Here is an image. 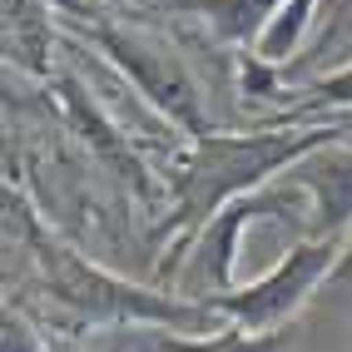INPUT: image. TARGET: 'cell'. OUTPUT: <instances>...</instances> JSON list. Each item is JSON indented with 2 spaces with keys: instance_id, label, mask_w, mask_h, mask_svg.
Segmentation results:
<instances>
[{
  "instance_id": "cell-9",
  "label": "cell",
  "mask_w": 352,
  "mask_h": 352,
  "mask_svg": "<svg viewBox=\"0 0 352 352\" xmlns=\"http://www.w3.org/2000/svg\"><path fill=\"white\" fill-rule=\"evenodd\" d=\"M327 109H347L352 114V65L333 69V75H318L308 89H302L293 120H302V114H327Z\"/></svg>"
},
{
  "instance_id": "cell-10",
  "label": "cell",
  "mask_w": 352,
  "mask_h": 352,
  "mask_svg": "<svg viewBox=\"0 0 352 352\" xmlns=\"http://www.w3.org/2000/svg\"><path fill=\"white\" fill-rule=\"evenodd\" d=\"M0 352H45V338L35 333V327L20 318V313H10L6 308V327H0Z\"/></svg>"
},
{
  "instance_id": "cell-5",
  "label": "cell",
  "mask_w": 352,
  "mask_h": 352,
  "mask_svg": "<svg viewBox=\"0 0 352 352\" xmlns=\"http://www.w3.org/2000/svg\"><path fill=\"white\" fill-rule=\"evenodd\" d=\"M278 179H288L293 189L308 194V204H313L308 239H347L352 233V129L338 134L333 144L302 154Z\"/></svg>"
},
{
  "instance_id": "cell-11",
  "label": "cell",
  "mask_w": 352,
  "mask_h": 352,
  "mask_svg": "<svg viewBox=\"0 0 352 352\" xmlns=\"http://www.w3.org/2000/svg\"><path fill=\"white\" fill-rule=\"evenodd\" d=\"M352 283V233L342 239V258H338V273H333V288H347Z\"/></svg>"
},
{
  "instance_id": "cell-4",
  "label": "cell",
  "mask_w": 352,
  "mask_h": 352,
  "mask_svg": "<svg viewBox=\"0 0 352 352\" xmlns=\"http://www.w3.org/2000/svg\"><path fill=\"white\" fill-rule=\"evenodd\" d=\"M338 258H342V239H298V243H288L278 253V263L268 273H258L248 288L208 298V308L228 327H239V333L268 338L308 308V298L322 283H333Z\"/></svg>"
},
{
  "instance_id": "cell-6",
  "label": "cell",
  "mask_w": 352,
  "mask_h": 352,
  "mask_svg": "<svg viewBox=\"0 0 352 352\" xmlns=\"http://www.w3.org/2000/svg\"><path fill=\"white\" fill-rule=\"evenodd\" d=\"M174 15H189L204 25V35L223 45V50H239V55H253L258 40H263L273 10L283 0H164Z\"/></svg>"
},
{
  "instance_id": "cell-7",
  "label": "cell",
  "mask_w": 352,
  "mask_h": 352,
  "mask_svg": "<svg viewBox=\"0 0 352 352\" xmlns=\"http://www.w3.org/2000/svg\"><path fill=\"white\" fill-rule=\"evenodd\" d=\"M50 0H6V65L30 80L55 69V25Z\"/></svg>"
},
{
  "instance_id": "cell-8",
  "label": "cell",
  "mask_w": 352,
  "mask_h": 352,
  "mask_svg": "<svg viewBox=\"0 0 352 352\" xmlns=\"http://www.w3.org/2000/svg\"><path fill=\"white\" fill-rule=\"evenodd\" d=\"M318 6L322 0H283V6L273 10V20H268V30H263L253 55L263 65H273V69H288V60L302 50V40H308L313 20H318Z\"/></svg>"
},
{
  "instance_id": "cell-2",
  "label": "cell",
  "mask_w": 352,
  "mask_h": 352,
  "mask_svg": "<svg viewBox=\"0 0 352 352\" xmlns=\"http://www.w3.org/2000/svg\"><path fill=\"white\" fill-rule=\"evenodd\" d=\"M15 208L25 219V243L35 248L30 258L40 268V283L50 293V302H60L69 318H80L89 327H174L184 338H214L228 327L208 302H194L184 293H164V288H144L124 273H109L104 263H95L75 243L45 233L30 219V208L20 204V194H15Z\"/></svg>"
},
{
  "instance_id": "cell-1",
  "label": "cell",
  "mask_w": 352,
  "mask_h": 352,
  "mask_svg": "<svg viewBox=\"0 0 352 352\" xmlns=\"http://www.w3.org/2000/svg\"><path fill=\"white\" fill-rule=\"evenodd\" d=\"M352 124H283V129H248V134H204L189 139L184 159L169 169L164 189H169V233L174 248H184L194 233L219 214L223 204L243 199L253 189L273 184L278 174H288L302 154H313L322 144H333L338 134Z\"/></svg>"
},
{
  "instance_id": "cell-12",
  "label": "cell",
  "mask_w": 352,
  "mask_h": 352,
  "mask_svg": "<svg viewBox=\"0 0 352 352\" xmlns=\"http://www.w3.org/2000/svg\"><path fill=\"white\" fill-rule=\"evenodd\" d=\"M55 6H65V10H80V6H89V0H55ZM104 6H124V0H104Z\"/></svg>"
},
{
  "instance_id": "cell-3",
  "label": "cell",
  "mask_w": 352,
  "mask_h": 352,
  "mask_svg": "<svg viewBox=\"0 0 352 352\" xmlns=\"http://www.w3.org/2000/svg\"><path fill=\"white\" fill-rule=\"evenodd\" d=\"M89 40L100 45V60L120 69V75H124L179 134H189V139L214 134L204 80L194 75V65L184 60L179 45L159 40L154 30L109 25V20H95V25H89Z\"/></svg>"
}]
</instances>
